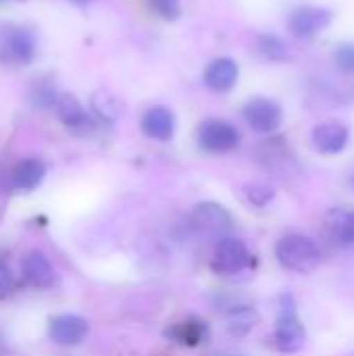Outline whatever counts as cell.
I'll list each match as a JSON object with an SVG mask.
<instances>
[{"instance_id": "6da1fadb", "label": "cell", "mask_w": 354, "mask_h": 356, "mask_svg": "<svg viewBox=\"0 0 354 356\" xmlns=\"http://www.w3.org/2000/svg\"><path fill=\"white\" fill-rule=\"evenodd\" d=\"M277 263L294 273H311L321 263V250L317 242L303 234H286L275 244Z\"/></svg>"}, {"instance_id": "7a4b0ae2", "label": "cell", "mask_w": 354, "mask_h": 356, "mask_svg": "<svg viewBox=\"0 0 354 356\" xmlns=\"http://www.w3.org/2000/svg\"><path fill=\"white\" fill-rule=\"evenodd\" d=\"M271 340H273V346L284 355L298 353L305 346L307 330H305V325L296 313V305H294L292 296H282Z\"/></svg>"}, {"instance_id": "3957f363", "label": "cell", "mask_w": 354, "mask_h": 356, "mask_svg": "<svg viewBox=\"0 0 354 356\" xmlns=\"http://www.w3.org/2000/svg\"><path fill=\"white\" fill-rule=\"evenodd\" d=\"M190 227L207 240H223L234 227L230 211L217 202H200L190 213Z\"/></svg>"}, {"instance_id": "277c9868", "label": "cell", "mask_w": 354, "mask_h": 356, "mask_svg": "<svg viewBox=\"0 0 354 356\" xmlns=\"http://www.w3.org/2000/svg\"><path fill=\"white\" fill-rule=\"evenodd\" d=\"M252 265H255V254L248 250L244 240L227 236L217 242V248H215V254L211 261V267L215 273L230 277V275L244 273Z\"/></svg>"}, {"instance_id": "5b68a950", "label": "cell", "mask_w": 354, "mask_h": 356, "mask_svg": "<svg viewBox=\"0 0 354 356\" xmlns=\"http://www.w3.org/2000/svg\"><path fill=\"white\" fill-rule=\"evenodd\" d=\"M196 140H198V146L202 150L213 152V154H221V152H230V150L238 148V144H240V131L230 121H223V119H207L198 127Z\"/></svg>"}, {"instance_id": "8992f818", "label": "cell", "mask_w": 354, "mask_h": 356, "mask_svg": "<svg viewBox=\"0 0 354 356\" xmlns=\"http://www.w3.org/2000/svg\"><path fill=\"white\" fill-rule=\"evenodd\" d=\"M242 115L246 119V123L257 131V134H273L280 129L282 121H284V111L282 106L265 96H257L250 98L244 108Z\"/></svg>"}, {"instance_id": "52a82bcc", "label": "cell", "mask_w": 354, "mask_h": 356, "mask_svg": "<svg viewBox=\"0 0 354 356\" xmlns=\"http://www.w3.org/2000/svg\"><path fill=\"white\" fill-rule=\"evenodd\" d=\"M35 38L29 29H21V27H15L10 29L2 44H0V58L2 63L6 65H13V67H23V65H29L35 56Z\"/></svg>"}, {"instance_id": "ba28073f", "label": "cell", "mask_w": 354, "mask_h": 356, "mask_svg": "<svg viewBox=\"0 0 354 356\" xmlns=\"http://www.w3.org/2000/svg\"><path fill=\"white\" fill-rule=\"evenodd\" d=\"M330 23H332V13L321 6H298L296 10H292L288 19L290 31L300 40H309L321 33Z\"/></svg>"}, {"instance_id": "9c48e42d", "label": "cell", "mask_w": 354, "mask_h": 356, "mask_svg": "<svg viewBox=\"0 0 354 356\" xmlns=\"http://www.w3.org/2000/svg\"><path fill=\"white\" fill-rule=\"evenodd\" d=\"M56 117L61 119V123L71 129L73 134L86 136L94 131V119L86 113V108L81 106V102L71 96V94H58L56 104H54Z\"/></svg>"}, {"instance_id": "30bf717a", "label": "cell", "mask_w": 354, "mask_h": 356, "mask_svg": "<svg viewBox=\"0 0 354 356\" xmlns=\"http://www.w3.org/2000/svg\"><path fill=\"white\" fill-rule=\"evenodd\" d=\"M165 338L171 344L184 346V348H196L200 344H204L209 340V325L204 319L198 317H188L182 321L171 323L165 330Z\"/></svg>"}, {"instance_id": "8fae6325", "label": "cell", "mask_w": 354, "mask_h": 356, "mask_svg": "<svg viewBox=\"0 0 354 356\" xmlns=\"http://www.w3.org/2000/svg\"><path fill=\"white\" fill-rule=\"evenodd\" d=\"M325 234L342 250H354V209H332L325 215Z\"/></svg>"}, {"instance_id": "7c38bea8", "label": "cell", "mask_w": 354, "mask_h": 356, "mask_svg": "<svg viewBox=\"0 0 354 356\" xmlns=\"http://www.w3.org/2000/svg\"><path fill=\"white\" fill-rule=\"evenodd\" d=\"M88 332H90V325L79 315H58L50 321V327H48L50 340L58 346H75L83 342Z\"/></svg>"}, {"instance_id": "4fadbf2b", "label": "cell", "mask_w": 354, "mask_h": 356, "mask_svg": "<svg viewBox=\"0 0 354 356\" xmlns=\"http://www.w3.org/2000/svg\"><path fill=\"white\" fill-rule=\"evenodd\" d=\"M351 131L346 125L336 121H325L313 129V146L321 154H340L348 144Z\"/></svg>"}, {"instance_id": "5bb4252c", "label": "cell", "mask_w": 354, "mask_h": 356, "mask_svg": "<svg viewBox=\"0 0 354 356\" xmlns=\"http://www.w3.org/2000/svg\"><path fill=\"white\" fill-rule=\"evenodd\" d=\"M238 63L230 56H219L211 60L204 69V86L213 92H230L238 83Z\"/></svg>"}, {"instance_id": "9a60e30c", "label": "cell", "mask_w": 354, "mask_h": 356, "mask_svg": "<svg viewBox=\"0 0 354 356\" xmlns=\"http://www.w3.org/2000/svg\"><path fill=\"white\" fill-rule=\"evenodd\" d=\"M140 127L148 138L167 142L175 134V117L167 106H152L144 113Z\"/></svg>"}, {"instance_id": "2e32d148", "label": "cell", "mask_w": 354, "mask_h": 356, "mask_svg": "<svg viewBox=\"0 0 354 356\" xmlns=\"http://www.w3.org/2000/svg\"><path fill=\"white\" fill-rule=\"evenodd\" d=\"M21 269H23L25 282H27L29 286H33V288H40V290L50 288V286L54 284V280H56L50 261L46 259V254H42V252H38V250L25 254V259H23V263H21Z\"/></svg>"}, {"instance_id": "e0dca14e", "label": "cell", "mask_w": 354, "mask_h": 356, "mask_svg": "<svg viewBox=\"0 0 354 356\" xmlns=\"http://www.w3.org/2000/svg\"><path fill=\"white\" fill-rule=\"evenodd\" d=\"M46 175V167L42 161L38 159H25L21 163L15 165L13 173H10V179L13 184L19 188V190H33L40 186V181L44 179Z\"/></svg>"}, {"instance_id": "ac0fdd59", "label": "cell", "mask_w": 354, "mask_h": 356, "mask_svg": "<svg viewBox=\"0 0 354 356\" xmlns=\"http://www.w3.org/2000/svg\"><path fill=\"white\" fill-rule=\"evenodd\" d=\"M92 111L98 119L113 123L123 115V100L115 92L100 88L92 94Z\"/></svg>"}, {"instance_id": "d6986e66", "label": "cell", "mask_w": 354, "mask_h": 356, "mask_svg": "<svg viewBox=\"0 0 354 356\" xmlns=\"http://www.w3.org/2000/svg\"><path fill=\"white\" fill-rule=\"evenodd\" d=\"M259 323V313L248 305H238L227 313V332L236 338L248 336Z\"/></svg>"}, {"instance_id": "ffe728a7", "label": "cell", "mask_w": 354, "mask_h": 356, "mask_svg": "<svg viewBox=\"0 0 354 356\" xmlns=\"http://www.w3.org/2000/svg\"><path fill=\"white\" fill-rule=\"evenodd\" d=\"M257 48L267 60H273V63H282L290 56L288 44L275 33H263L257 42Z\"/></svg>"}, {"instance_id": "44dd1931", "label": "cell", "mask_w": 354, "mask_h": 356, "mask_svg": "<svg viewBox=\"0 0 354 356\" xmlns=\"http://www.w3.org/2000/svg\"><path fill=\"white\" fill-rule=\"evenodd\" d=\"M152 10L163 17L165 21H175L182 15V4L179 0H148Z\"/></svg>"}, {"instance_id": "7402d4cb", "label": "cell", "mask_w": 354, "mask_h": 356, "mask_svg": "<svg viewBox=\"0 0 354 356\" xmlns=\"http://www.w3.org/2000/svg\"><path fill=\"white\" fill-rule=\"evenodd\" d=\"M334 60L342 73H354V44H340L336 48Z\"/></svg>"}, {"instance_id": "603a6c76", "label": "cell", "mask_w": 354, "mask_h": 356, "mask_svg": "<svg viewBox=\"0 0 354 356\" xmlns=\"http://www.w3.org/2000/svg\"><path fill=\"white\" fill-rule=\"evenodd\" d=\"M246 196L255 207H265L271 198H273V190L269 186L263 184H255V186H246Z\"/></svg>"}, {"instance_id": "cb8c5ba5", "label": "cell", "mask_w": 354, "mask_h": 356, "mask_svg": "<svg viewBox=\"0 0 354 356\" xmlns=\"http://www.w3.org/2000/svg\"><path fill=\"white\" fill-rule=\"evenodd\" d=\"M10 288H13V277L8 269L4 267V263H0V294H6Z\"/></svg>"}, {"instance_id": "d4e9b609", "label": "cell", "mask_w": 354, "mask_h": 356, "mask_svg": "<svg viewBox=\"0 0 354 356\" xmlns=\"http://www.w3.org/2000/svg\"><path fill=\"white\" fill-rule=\"evenodd\" d=\"M69 2H73V4H77V6H86V4H90V0H69Z\"/></svg>"}, {"instance_id": "484cf974", "label": "cell", "mask_w": 354, "mask_h": 356, "mask_svg": "<svg viewBox=\"0 0 354 356\" xmlns=\"http://www.w3.org/2000/svg\"><path fill=\"white\" fill-rule=\"evenodd\" d=\"M351 186H354V169L353 173H351Z\"/></svg>"}, {"instance_id": "4316f807", "label": "cell", "mask_w": 354, "mask_h": 356, "mask_svg": "<svg viewBox=\"0 0 354 356\" xmlns=\"http://www.w3.org/2000/svg\"><path fill=\"white\" fill-rule=\"evenodd\" d=\"M221 356H236V355H221Z\"/></svg>"}]
</instances>
